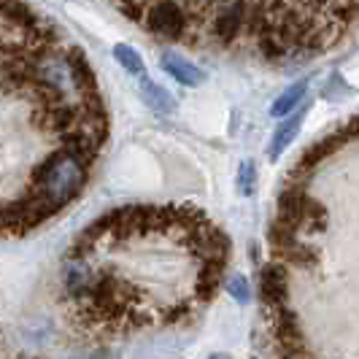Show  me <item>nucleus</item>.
Listing matches in <instances>:
<instances>
[{
	"instance_id": "nucleus-8",
	"label": "nucleus",
	"mask_w": 359,
	"mask_h": 359,
	"mask_svg": "<svg viewBox=\"0 0 359 359\" xmlns=\"http://www.w3.org/2000/svg\"><path fill=\"white\" fill-rule=\"evenodd\" d=\"M306 92H308V79H300L297 84H292L287 92H281V95L273 100L270 116H289V114H294V108L303 103Z\"/></svg>"
},
{
	"instance_id": "nucleus-1",
	"label": "nucleus",
	"mask_w": 359,
	"mask_h": 359,
	"mask_svg": "<svg viewBox=\"0 0 359 359\" xmlns=\"http://www.w3.org/2000/svg\"><path fill=\"white\" fill-rule=\"evenodd\" d=\"M84 184H87V165H81L65 149H57L33 170L27 192L41 198L52 208V214H57L81 195Z\"/></svg>"
},
{
	"instance_id": "nucleus-3",
	"label": "nucleus",
	"mask_w": 359,
	"mask_h": 359,
	"mask_svg": "<svg viewBox=\"0 0 359 359\" xmlns=\"http://www.w3.org/2000/svg\"><path fill=\"white\" fill-rule=\"evenodd\" d=\"M211 14V38L219 43H233L235 38L246 30V14H249V3H219L208 6Z\"/></svg>"
},
{
	"instance_id": "nucleus-2",
	"label": "nucleus",
	"mask_w": 359,
	"mask_h": 359,
	"mask_svg": "<svg viewBox=\"0 0 359 359\" xmlns=\"http://www.w3.org/2000/svg\"><path fill=\"white\" fill-rule=\"evenodd\" d=\"M138 22L162 41H181L189 30L187 3H138Z\"/></svg>"
},
{
	"instance_id": "nucleus-13",
	"label": "nucleus",
	"mask_w": 359,
	"mask_h": 359,
	"mask_svg": "<svg viewBox=\"0 0 359 359\" xmlns=\"http://www.w3.org/2000/svg\"><path fill=\"white\" fill-rule=\"evenodd\" d=\"M0 208H3V205H0ZM0 235H3V230H0Z\"/></svg>"
},
{
	"instance_id": "nucleus-9",
	"label": "nucleus",
	"mask_w": 359,
	"mask_h": 359,
	"mask_svg": "<svg viewBox=\"0 0 359 359\" xmlns=\"http://www.w3.org/2000/svg\"><path fill=\"white\" fill-rule=\"evenodd\" d=\"M114 57L119 60V65L130 71L133 76H146V68H144V60H141V54L135 52L133 46H125V43H119V46H114Z\"/></svg>"
},
{
	"instance_id": "nucleus-5",
	"label": "nucleus",
	"mask_w": 359,
	"mask_h": 359,
	"mask_svg": "<svg viewBox=\"0 0 359 359\" xmlns=\"http://www.w3.org/2000/svg\"><path fill=\"white\" fill-rule=\"evenodd\" d=\"M160 65H162V71L168 73V76H173L184 87H200V84L205 81V73L200 71L195 62H187L184 57H179V54H173V52L162 54Z\"/></svg>"
},
{
	"instance_id": "nucleus-11",
	"label": "nucleus",
	"mask_w": 359,
	"mask_h": 359,
	"mask_svg": "<svg viewBox=\"0 0 359 359\" xmlns=\"http://www.w3.org/2000/svg\"><path fill=\"white\" fill-rule=\"evenodd\" d=\"M227 292H230V297L238 300L241 306L252 300V287H249V281H246L241 273H233V276L227 278Z\"/></svg>"
},
{
	"instance_id": "nucleus-12",
	"label": "nucleus",
	"mask_w": 359,
	"mask_h": 359,
	"mask_svg": "<svg viewBox=\"0 0 359 359\" xmlns=\"http://www.w3.org/2000/svg\"><path fill=\"white\" fill-rule=\"evenodd\" d=\"M208 359H230L227 354H214V357H208Z\"/></svg>"
},
{
	"instance_id": "nucleus-7",
	"label": "nucleus",
	"mask_w": 359,
	"mask_h": 359,
	"mask_svg": "<svg viewBox=\"0 0 359 359\" xmlns=\"http://www.w3.org/2000/svg\"><path fill=\"white\" fill-rule=\"evenodd\" d=\"M138 92H141V97H144V103L154 114H160V116H170L173 111H176V100H173V95L170 92H165L160 84H154L151 79H141L138 81Z\"/></svg>"
},
{
	"instance_id": "nucleus-4",
	"label": "nucleus",
	"mask_w": 359,
	"mask_h": 359,
	"mask_svg": "<svg viewBox=\"0 0 359 359\" xmlns=\"http://www.w3.org/2000/svg\"><path fill=\"white\" fill-rule=\"evenodd\" d=\"M259 292H262V300H265V306H268L270 311L287 306L289 281H287V268H284L281 262H270L268 268H262Z\"/></svg>"
},
{
	"instance_id": "nucleus-10",
	"label": "nucleus",
	"mask_w": 359,
	"mask_h": 359,
	"mask_svg": "<svg viewBox=\"0 0 359 359\" xmlns=\"http://www.w3.org/2000/svg\"><path fill=\"white\" fill-rule=\"evenodd\" d=\"M238 189L246 198L254 195V189H257V165L252 160H243L238 168Z\"/></svg>"
},
{
	"instance_id": "nucleus-6",
	"label": "nucleus",
	"mask_w": 359,
	"mask_h": 359,
	"mask_svg": "<svg viewBox=\"0 0 359 359\" xmlns=\"http://www.w3.org/2000/svg\"><path fill=\"white\" fill-rule=\"evenodd\" d=\"M303 119H306V106L300 108L297 114H292L289 119H284V122H281V127L273 133V141H270V149H268L270 160H278V157L284 154V149H287V146L294 141V135L300 133V125H303Z\"/></svg>"
}]
</instances>
